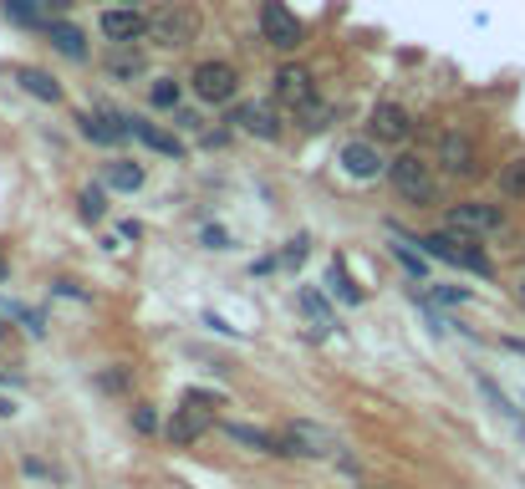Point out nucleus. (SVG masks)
Returning a JSON list of instances; mask_svg holds the SVG:
<instances>
[{"label":"nucleus","mask_w":525,"mask_h":489,"mask_svg":"<svg viewBox=\"0 0 525 489\" xmlns=\"http://www.w3.org/2000/svg\"><path fill=\"white\" fill-rule=\"evenodd\" d=\"M423 250L434 260H449V265H464V271H474V275H490V260H485V250L474 244V235H464V230H434V235H423Z\"/></svg>","instance_id":"1"},{"label":"nucleus","mask_w":525,"mask_h":489,"mask_svg":"<svg viewBox=\"0 0 525 489\" xmlns=\"http://www.w3.org/2000/svg\"><path fill=\"white\" fill-rule=\"evenodd\" d=\"M148 36H154L158 46H189V41L199 36V11H194L189 0L158 5V11L148 15Z\"/></svg>","instance_id":"2"},{"label":"nucleus","mask_w":525,"mask_h":489,"mask_svg":"<svg viewBox=\"0 0 525 489\" xmlns=\"http://www.w3.org/2000/svg\"><path fill=\"white\" fill-rule=\"evenodd\" d=\"M281 454H301V459H332V454H342V438L332 434V428H321V424H291L281 438Z\"/></svg>","instance_id":"3"},{"label":"nucleus","mask_w":525,"mask_h":489,"mask_svg":"<svg viewBox=\"0 0 525 489\" xmlns=\"http://www.w3.org/2000/svg\"><path fill=\"white\" fill-rule=\"evenodd\" d=\"M194 97L199 103H230L235 92H240V72L230 62H199L194 66Z\"/></svg>","instance_id":"4"},{"label":"nucleus","mask_w":525,"mask_h":489,"mask_svg":"<svg viewBox=\"0 0 525 489\" xmlns=\"http://www.w3.org/2000/svg\"><path fill=\"white\" fill-rule=\"evenodd\" d=\"M260 36L276 52H296L301 46V21L286 11V0H260Z\"/></svg>","instance_id":"5"},{"label":"nucleus","mask_w":525,"mask_h":489,"mask_svg":"<svg viewBox=\"0 0 525 489\" xmlns=\"http://www.w3.org/2000/svg\"><path fill=\"white\" fill-rule=\"evenodd\" d=\"M388 179H393V189L403 194V199H413V205L434 199V174H429V164L413 158V154L393 158V164H388Z\"/></svg>","instance_id":"6"},{"label":"nucleus","mask_w":525,"mask_h":489,"mask_svg":"<svg viewBox=\"0 0 525 489\" xmlns=\"http://www.w3.org/2000/svg\"><path fill=\"white\" fill-rule=\"evenodd\" d=\"M276 103L291 107V113H311V107H317V82H311L307 66L286 62L281 72H276Z\"/></svg>","instance_id":"7"},{"label":"nucleus","mask_w":525,"mask_h":489,"mask_svg":"<svg viewBox=\"0 0 525 489\" xmlns=\"http://www.w3.org/2000/svg\"><path fill=\"white\" fill-rule=\"evenodd\" d=\"M439 168H444V174H454V179L480 168V148H474L469 133H459V128H444V133H439Z\"/></svg>","instance_id":"8"},{"label":"nucleus","mask_w":525,"mask_h":489,"mask_svg":"<svg viewBox=\"0 0 525 489\" xmlns=\"http://www.w3.org/2000/svg\"><path fill=\"white\" fill-rule=\"evenodd\" d=\"M209 403H219V398H209V393H189V403L174 408V418H168V438H174V444H194V438L209 428Z\"/></svg>","instance_id":"9"},{"label":"nucleus","mask_w":525,"mask_h":489,"mask_svg":"<svg viewBox=\"0 0 525 489\" xmlns=\"http://www.w3.org/2000/svg\"><path fill=\"white\" fill-rule=\"evenodd\" d=\"M97 31H103L113 46H133L138 36H148V21L138 15V5H107L97 15Z\"/></svg>","instance_id":"10"},{"label":"nucleus","mask_w":525,"mask_h":489,"mask_svg":"<svg viewBox=\"0 0 525 489\" xmlns=\"http://www.w3.org/2000/svg\"><path fill=\"white\" fill-rule=\"evenodd\" d=\"M368 128H372V143H409L413 113L409 107H398V103H378L372 117H368Z\"/></svg>","instance_id":"11"},{"label":"nucleus","mask_w":525,"mask_h":489,"mask_svg":"<svg viewBox=\"0 0 525 489\" xmlns=\"http://www.w3.org/2000/svg\"><path fill=\"white\" fill-rule=\"evenodd\" d=\"M342 168L352 174V179H378V174H388V158L378 154V143L358 138V143H342Z\"/></svg>","instance_id":"12"},{"label":"nucleus","mask_w":525,"mask_h":489,"mask_svg":"<svg viewBox=\"0 0 525 489\" xmlns=\"http://www.w3.org/2000/svg\"><path fill=\"white\" fill-rule=\"evenodd\" d=\"M449 230L490 235V230H500V209H495V205H480V199H464V205L449 209Z\"/></svg>","instance_id":"13"},{"label":"nucleus","mask_w":525,"mask_h":489,"mask_svg":"<svg viewBox=\"0 0 525 489\" xmlns=\"http://www.w3.org/2000/svg\"><path fill=\"white\" fill-rule=\"evenodd\" d=\"M235 123H240V133H256V138H281V123H276V113L260 103H245L240 113H235Z\"/></svg>","instance_id":"14"},{"label":"nucleus","mask_w":525,"mask_h":489,"mask_svg":"<svg viewBox=\"0 0 525 489\" xmlns=\"http://www.w3.org/2000/svg\"><path fill=\"white\" fill-rule=\"evenodd\" d=\"M77 123H82V133H87L92 143H117V138H128V117H103V113H82Z\"/></svg>","instance_id":"15"},{"label":"nucleus","mask_w":525,"mask_h":489,"mask_svg":"<svg viewBox=\"0 0 525 489\" xmlns=\"http://www.w3.org/2000/svg\"><path fill=\"white\" fill-rule=\"evenodd\" d=\"M128 133H133V138H143L148 148H158V154H168V158H179V154H184V143L174 138V133L154 128V123H138V117H128Z\"/></svg>","instance_id":"16"},{"label":"nucleus","mask_w":525,"mask_h":489,"mask_svg":"<svg viewBox=\"0 0 525 489\" xmlns=\"http://www.w3.org/2000/svg\"><path fill=\"white\" fill-rule=\"evenodd\" d=\"M52 41H56V52L72 56V62H82V56H87V36H82L72 21H52Z\"/></svg>","instance_id":"17"},{"label":"nucleus","mask_w":525,"mask_h":489,"mask_svg":"<svg viewBox=\"0 0 525 489\" xmlns=\"http://www.w3.org/2000/svg\"><path fill=\"white\" fill-rule=\"evenodd\" d=\"M15 82H21L31 97H41V103H56V97H62V87H56L46 72H36V66H21V72H15Z\"/></svg>","instance_id":"18"},{"label":"nucleus","mask_w":525,"mask_h":489,"mask_svg":"<svg viewBox=\"0 0 525 489\" xmlns=\"http://www.w3.org/2000/svg\"><path fill=\"white\" fill-rule=\"evenodd\" d=\"M225 434L235 438V444H245V449H260V454H281V438H270V434H260V428H250V424H230Z\"/></svg>","instance_id":"19"},{"label":"nucleus","mask_w":525,"mask_h":489,"mask_svg":"<svg viewBox=\"0 0 525 489\" xmlns=\"http://www.w3.org/2000/svg\"><path fill=\"white\" fill-rule=\"evenodd\" d=\"M500 194L505 199H525V158H510L500 168Z\"/></svg>","instance_id":"20"},{"label":"nucleus","mask_w":525,"mask_h":489,"mask_svg":"<svg viewBox=\"0 0 525 489\" xmlns=\"http://www.w3.org/2000/svg\"><path fill=\"white\" fill-rule=\"evenodd\" d=\"M107 184H113V189H123V194H133L143 184V168L138 164H107V174H103Z\"/></svg>","instance_id":"21"},{"label":"nucleus","mask_w":525,"mask_h":489,"mask_svg":"<svg viewBox=\"0 0 525 489\" xmlns=\"http://www.w3.org/2000/svg\"><path fill=\"white\" fill-rule=\"evenodd\" d=\"M327 285H332V296H342L347 306H358V301H362V291H358L352 281H347V271H342V265H332V271H327Z\"/></svg>","instance_id":"22"},{"label":"nucleus","mask_w":525,"mask_h":489,"mask_svg":"<svg viewBox=\"0 0 525 489\" xmlns=\"http://www.w3.org/2000/svg\"><path fill=\"white\" fill-rule=\"evenodd\" d=\"M301 306L311 311V322H317V332H332V326H337V316H332L327 306H321V296H317V291H301Z\"/></svg>","instance_id":"23"},{"label":"nucleus","mask_w":525,"mask_h":489,"mask_svg":"<svg viewBox=\"0 0 525 489\" xmlns=\"http://www.w3.org/2000/svg\"><path fill=\"white\" fill-rule=\"evenodd\" d=\"M148 103H154V107H179V82H174V77H158L154 87H148Z\"/></svg>","instance_id":"24"},{"label":"nucleus","mask_w":525,"mask_h":489,"mask_svg":"<svg viewBox=\"0 0 525 489\" xmlns=\"http://www.w3.org/2000/svg\"><path fill=\"white\" fill-rule=\"evenodd\" d=\"M393 255L403 260V271H409L413 281H429V265H423V255H413L409 244H398V240H393Z\"/></svg>","instance_id":"25"},{"label":"nucleus","mask_w":525,"mask_h":489,"mask_svg":"<svg viewBox=\"0 0 525 489\" xmlns=\"http://www.w3.org/2000/svg\"><path fill=\"white\" fill-rule=\"evenodd\" d=\"M107 72H113V77H138V72H143V56H138V52H133V56L117 52L113 62H107Z\"/></svg>","instance_id":"26"},{"label":"nucleus","mask_w":525,"mask_h":489,"mask_svg":"<svg viewBox=\"0 0 525 489\" xmlns=\"http://www.w3.org/2000/svg\"><path fill=\"white\" fill-rule=\"evenodd\" d=\"M103 215H107L103 189H87V194H82V219H103Z\"/></svg>","instance_id":"27"},{"label":"nucleus","mask_w":525,"mask_h":489,"mask_svg":"<svg viewBox=\"0 0 525 489\" xmlns=\"http://www.w3.org/2000/svg\"><path fill=\"white\" fill-rule=\"evenodd\" d=\"M5 11L15 15V21H26V26H36L41 11H36V0H5Z\"/></svg>","instance_id":"28"},{"label":"nucleus","mask_w":525,"mask_h":489,"mask_svg":"<svg viewBox=\"0 0 525 489\" xmlns=\"http://www.w3.org/2000/svg\"><path fill=\"white\" fill-rule=\"evenodd\" d=\"M133 428H138V434H154V428H158L154 408H133Z\"/></svg>","instance_id":"29"},{"label":"nucleus","mask_w":525,"mask_h":489,"mask_svg":"<svg viewBox=\"0 0 525 489\" xmlns=\"http://www.w3.org/2000/svg\"><path fill=\"white\" fill-rule=\"evenodd\" d=\"M434 296L454 306V301H469V291H464V285H434Z\"/></svg>","instance_id":"30"},{"label":"nucleus","mask_w":525,"mask_h":489,"mask_svg":"<svg viewBox=\"0 0 525 489\" xmlns=\"http://www.w3.org/2000/svg\"><path fill=\"white\" fill-rule=\"evenodd\" d=\"M117 5H138V0H117Z\"/></svg>","instance_id":"31"},{"label":"nucleus","mask_w":525,"mask_h":489,"mask_svg":"<svg viewBox=\"0 0 525 489\" xmlns=\"http://www.w3.org/2000/svg\"><path fill=\"white\" fill-rule=\"evenodd\" d=\"M520 296H525V285H520Z\"/></svg>","instance_id":"32"}]
</instances>
